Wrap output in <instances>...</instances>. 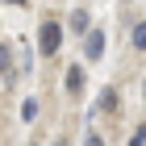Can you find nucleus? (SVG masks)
I'll return each instance as SVG.
<instances>
[{"instance_id":"nucleus-1","label":"nucleus","mask_w":146,"mask_h":146,"mask_svg":"<svg viewBox=\"0 0 146 146\" xmlns=\"http://www.w3.org/2000/svg\"><path fill=\"white\" fill-rule=\"evenodd\" d=\"M58 46H63V25L58 21H42V29H38V50H42V54H58Z\"/></svg>"},{"instance_id":"nucleus-2","label":"nucleus","mask_w":146,"mask_h":146,"mask_svg":"<svg viewBox=\"0 0 146 146\" xmlns=\"http://www.w3.org/2000/svg\"><path fill=\"white\" fill-rule=\"evenodd\" d=\"M84 54H88L92 63L104 54V29H92V34H84Z\"/></svg>"},{"instance_id":"nucleus-3","label":"nucleus","mask_w":146,"mask_h":146,"mask_svg":"<svg viewBox=\"0 0 146 146\" xmlns=\"http://www.w3.org/2000/svg\"><path fill=\"white\" fill-rule=\"evenodd\" d=\"M67 92H71V96L84 92V67H71V71H67Z\"/></svg>"},{"instance_id":"nucleus-4","label":"nucleus","mask_w":146,"mask_h":146,"mask_svg":"<svg viewBox=\"0 0 146 146\" xmlns=\"http://www.w3.org/2000/svg\"><path fill=\"white\" fill-rule=\"evenodd\" d=\"M113 109H117V92L104 88V92H100V100H96V113H113Z\"/></svg>"},{"instance_id":"nucleus-5","label":"nucleus","mask_w":146,"mask_h":146,"mask_svg":"<svg viewBox=\"0 0 146 146\" xmlns=\"http://www.w3.org/2000/svg\"><path fill=\"white\" fill-rule=\"evenodd\" d=\"M71 29H79V34H88V13L79 9V13H71Z\"/></svg>"},{"instance_id":"nucleus-6","label":"nucleus","mask_w":146,"mask_h":146,"mask_svg":"<svg viewBox=\"0 0 146 146\" xmlns=\"http://www.w3.org/2000/svg\"><path fill=\"white\" fill-rule=\"evenodd\" d=\"M134 50H146V21L134 25Z\"/></svg>"},{"instance_id":"nucleus-7","label":"nucleus","mask_w":146,"mask_h":146,"mask_svg":"<svg viewBox=\"0 0 146 146\" xmlns=\"http://www.w3.org/2000/svg\"><path fill=\"white\" fill-rule=\"evenodd\" d=\"M21 117H25V121H34V117H38V100H25V104H21Z\"/></svg>"},{"instance_id":"nucleus-8","label":"nucleus","mask_w":146,"mask_h":146,"mask_svg":"<svg viewBox=\"0 0 146 146\" xmlns=\"http://www.w3.org/2000/svg\"><path fill=\"white\" fill-rule=\"evenodd\" d=\"M9 67H13V58H9V46H0V75H9Z\"/></svg>"},{"instance_id":"nucleus-9","label":"nucleus","mask_w":146,"mask_h":146,"mask_svg":"<svg viewBox=\"0 0 146 146\" xmlns=\"http://www.w3.org/2000/svg\"><path fill=\"white\" fill-rule=\"evenodd\" d=\"M129 146H146V125H138L134 138H129Z\"/></svg>"},{"instance_id":"nucleus-10","label":"nucleus","mask_w":146,"mask_h":146,"mask_svg":"<svg viewBox=\"0 0 146 146\" xmlns=\"http://www.w3.org/2000/svg\"><path fill=\"white\" fill-rule=\"evenodd\" d=\"M84 146H104V138H100V134H92V129H88V138H84Z\"/></svg>"},{"instance_id":"nucleus-11","label":"nucleus","mask_w":146,"mask_h":146,"mask_svg":"<svg viewBox=\"0 0 146 146\" xmlns=\"http://www.w3.org/2000/svg\"><path fill=\"white\" fill-rule=\"evenodd\" d=\"M9 4H29V0H9Z\"/></svg>"},{"instance_id":"nucleus-12","label":"nucleus","mask_w":146,"mask_h":146,"mask_svg":"<svg viewBox=\"0 0 146 146\" xmlns=\"http://www.w3.org/2000/svg\"><path fill=\"white\" fill-rule=\"evenodd\" d=\"M58 146H67V142H58Z\"/></svg>"}]
</instances>
